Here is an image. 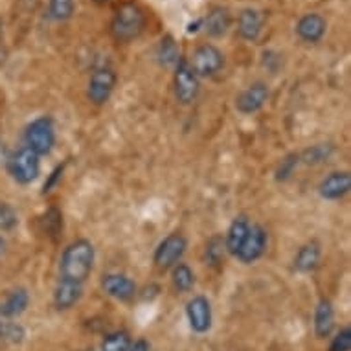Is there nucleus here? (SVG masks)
Here are the masks:
<instances>
[{"mask_svg": "<svg viewBox=\"0 0 351 351\" xmlns=\"http://www.w3.org/2000/svg\"><path fill=\"white\" fill-rule=\"evenodd\" d=\"M188 250V239L180 232H173L158 243L153 254V263L160 271H171L173 267L182 261Z\"/></svg>", "mask_w": 351, "mask_h": 351, "instance_id": "39448f33", "label": "nucleus"}, {"mask_svg": "<svg viewBox=\"0 0 351 351\" xmlns=\"http://www.w3.org/2000/svg\"><path fill=\"white\" fill-rule=\"evenodd\" d=\"M335 153V147L331 144H317L307 147L304 153H300V162H304L307 166H318L328 162Z\"/></svg>", "mask_w": 351, "mask_h": 351, "instance_id": "b1692460", "label": "nucleus"}, {"mask_svg": "<svg viewBox=\"0 0 351 351\" xmlns=\"http://www.w3.org/2000/svg\"><path fill=\"white\" fill-rule=\"evenodd\" d=\"M131 335L123 331V329H118V331H112V333H107L101 340V346L99 350L101 351H129L131 348Z\"/></svg>", "mask_w": 351, "mask_h": 351, "instance_id": "a878e982", "label": "nucleus"}, {"mask_svg": "<svg viewBox=\"0 0 351 351\" xmlns=\"http://www.w3.org/2000/svg\"><path fill=\"white\" fill-rule=\"evenodd\" d=\"M190 66L197 77H212L225 66V56L213 45H201L191 53Z\"/></svg>", "mask_w": 351, "mask_h": 351, "instance_id": "0eeeda50", "label": "nucleus"}, {"mask_svg": "<svg viewBox=\"0 0 351 351\" xmlns=\"http://www.w3.org/2000/svg\"><path fill=\"white\" fill-rule=\"evenodd\" d=\"M250 230V221H248L245 215H239L230 223L228 230H226L225 236V247L226 252L236 258L237 252L241 250L243 243L247 239V234Z\"/></svg>", "mask_w": 351, "mask_h": 351, "instance_id": "a211bd4d", "label": "nucleus"}, {"mask_svg": "<svg viewBox=\"0 0 351 351\" xmlns=\"http://www.w3.org/2000/svg\"><path fill=\"white\" fill-rule=\"evenodd\" d=\"M17 225V210H15L12 204H8V202H0V232H12Z\"/></svg>", "mask_w": 351, "mask_h": 351, "instance_id": "c756f323", "label": "nucleus"}, {"mask_svg": "<svg viewBox=\"0 0 351 351\" xmlns=\"http://www.w3.org/2000/svg\"><path fill=\"white\" fill-rule=\"evenodd\" d=\"M145 28V13L144 10L134 4L125 2L116 10L114 17L110 21V35L116 43H133L138 39Z\"/></svg>", "mask_w": 351, "mask_h": 351, "instance_id": "f03ea898", "label": "nucleus"}, {"mask_svg": "<svg viewBox=\"0 0 351 351\" xmlns=\"http://www.w3.org/2000/svg\"><path fill=\"white\" fill-rule=\"evenodd\" d=\"M280 63H282V61H280V56H278V53L271 52V50L263 52V64H265L267 69L272 70V72H276L278 64Z\"/></svg>", "mask_w": 351, "mask_h": 351, "instance_id": "72a5a7b5", "label": "nucleus"}, {"mask_svg": "<svg viewBox=\"0 0 351 351\" xmlns=\"http://www.w3.org/2000/svg\"><path fill=\"white\" fill-rule=\"evenodd\" d=\"M83 296V285L66 280H59L53 291V305L58 311H69Z\"/></svg>", "mask_w": 351, "mask_h": 351, "instance_id": "dca6fc26", "label": "nucleus"}, {"mask_svg": "<svg viewBox=\"0 0 351 351\" xmlns=\"http://www.w3.org/2000/svg\"><path fill=\"white\" fill-rule=\"evenodd\" d=\"M24 144L35 155L47 156L56 145V125L50 116H39L24 129Z\"/></svg>", "mask_w": 351, "mask_h": 351, "instance_id": "7ed1b4c3", "label": "nucleus"}, {"mask_svg": "<svg viewBox=\"0 0 351 351\" xmlns=\"http://www.w3.org/2000/svg\"><path fill=\"white\" fill-rule=\"evenodd\" d=\"M171 285L177 293H190L195 285V272L186 263H177L171 269Z\"/></svg>", "mask_w": 351, "mask_h": 351, "instance_id": "4be33fe9", "label": "nucleus"}, {"mask_svg": "<svg viewBox=\"0 0 351 351\" xmlns=\"http://www.w3.org/2000/svg\"><path fill=\"white\" fill-rule=\"evenodd\" d=\"M315 335L318 339H326L331 335L335 328V311L333 305L328 298H322L315 307Z\"/></svg>", "mask_w": 351, "mask_h": 351, "instance_id": "412c9836", "label": "nucleus"}, {"mask_svg": "<svg viewBox=\"0 0 351 351\" xmlns=\"http://www.w3.org/2000/svg\"><path fill=\"white\" fill-rule=\"evenodd\" d=\"M101 289L104 293L110 298L118 300V302H129L138 294V287L136 283L127 276V274H120V272H109L101 278Z\"/></svg>", "mask_w": 351, "mask_h": 351, "instance_id": "9b49d317", "label": "nucleus"}, {"mask_svg": "<svg viewBox=\"0 0 351 351\" xmlns=\"http://www.w3.org/2000/svg\"><path fill=\"white\" fill-rule=\"evenodd\" d=\"M328 351H351V329H340L331 340Z\"/></svg>", "mask_w": 351, "mask_h": 351, "instance_id": "7c9ffc66", "label": "nucleus"}, {"mask_svg": "<svg viewBox=\"0 0 351 351\" xmlns=\"http://www.w3.org/2000/svg\"><path fill=\"white\" fill-rule=\"evenodd\" d=\"M64 167H66V162L64 164H59L56 169H53L50 175H48V179L47 182H45V186H43V195H47V193H50V191L58 186V182L61 180V177H63V173H64Z\"/></svg>", "mask_w": 351, "mask_h": 351, "instance_id": "473e14b6", "label": "nucleus"}, {"mask_svg": "<svg viewBox=\"0 0 351 351\" xmlns=\"http://www.w3.org/2000/svg\"><path fill=\"white\" fill-rule=\"evenodd\" d=\"M351 190V175L348 171H333L318 184V193L326 201H340Z\"/></svg>", "mask_w": 351, "mask_h": 351, "instance_id": "ddd939ff", "label": "nucleus"}, {"mask_svg": "<svg viewBox=\"0 0 351 351\" xmlns=\"http://www.w3.org/2000/svg\"><path fill=\"white\" fill-rule=\"evenodd\" d=\"M320 256H322V250L317 241L305 243L294 256V269L302 274H309L320 265Z\"/></svg>", "mask_w": 351, "mask_h": 351, "instance_id": "6ab92c4d", "label": "nucleus"}, {"mask_svg": "<svg viewBox=\"0 0 351 351\" xmlns=\"http://www.w3.org/2000/svg\"><path fill=\"white\" fill-rule=\"evenodd\" d=\"M116 72L109 66H101L96 69L90 74L88 86H86V98L93 105H105L110 99L112 93L116 88Z\"/></svg>", "mask_w": 351, "mask_h": 351, "instance_id": "6e6552de", "label": "nucleus"}, {"mask_svg": "<svg viewBox=\"0 0 351 351\" xmlns=\"http://www.w3.org/2000/svg\"><path fill=\"white\" fill-rule=\"evenodd\" d=\"M8 173L12 175V179L17 184L28 186L34 180L39 179L40 175V156L35 155L34 151H29L26 145L21 149L10 153L6 158Z\"/></svg>", "mask_w": 351, "mask_h": 351, "instance_id": "20e7f679", "label": "nucleus"}, {"mask_svg": "<svg viewBox=\"0 0 351 351\" xmlns=\"http://www.w3.org/2000/svg\"><path fill=\"white\" fill-rule=\"evenodd\" d=\"M326 29H328L326 19L318 13H305L304 17H300V21L296 23V35L309 45L320 43L326 35Z\"/></svg>", "mask_w": 351, "mask_h": 351, "instance_id": "4468645a", "label": "nucleus"}, {"mask_svg": "<svg viewBox=\"0 0 351 351\" xmlns=\"http://www.w3.org/2000/svg\"><path fill=\"white\" fill-rule=\"evenodd\" d=\"M263 29V15L258 10L247 8L237 17V34L247 43H256Z\"/></svg>", "mask_w": 351, "mask_h": 351, "instance_id": "2eb2a0df", "label": "nucleus"}, {"mask_svg": "<svg viewBox=\"0 0 351 351\" xmlns=\"http://www.w3.org/2000/svg\"><path fill=\"white\" fill-rule=\"evenodd\" d=\"M94 261H96V250L88 239H75L61 254L59 259V280L66 282L83 283L93 272Z\"/></svg>", "mask_w": 351, "mask_h": 351, "instance_id": "f257e3e1", "label": "nucleus"}, {"mask_svg": "<svg viewBox=\"0 0 351 351\" xmlns=\"http://www.w3.org/2000/svg\"><path fill=\"white\" fill-rule=\"evenodd\" d=\"M226 254L225 247V237L223 236H213L208 239L206 248H204V263L210 267H219L223 263Z\"/></svg>", "mask_w": 351, "mask_h": 351, "instance_id": "393cba45", "label": "nucleus"}, {"mask_svg": "<svg viewBox=\"0 0 351 351\" xmlns=\"http://www.w3.org/2000/svg\"><path fill=\"white\" fill-rule=\"evenodd\" d=\"M48 13L53 21H69L74 13V0H50Z\"/></svg>", "mask_w": 351, "mask_h": 351, "instance_id": "c85d7f7f", "label": "nucleus"}, {"mask_svg": "<svg viewBox=\"0 0 351 351\" xmlns=\"http://www.w3.org/2000/svg\"><path fill=\"white\" fill-rule=\"evenodd\" d=\"M267 245H269V234L261 225H250V230L247 234V239L243 243L241 250L237 252L236 258L245 263V265H250V263H256L258 259L263 258V254L267 250Z\"/></svg>", "mask_w": 351, "mask_h": 351, "instance_id": "9d476101", "label": "nucleus"}, {"mask_svg": "<svg viewBox=\"0 0 351 351\" xmlns=\"http://www.w3.org/2000/svg\"><path fill=\"white\" fill-rule=\"evenodd\" d=\"M29 304V294L24 287L13 289L12 293L8 294L4 302H0V318H17L21 317Z\"/></svg>", "mask_w": 351, "mask_h": 351, "instance_id": "aec40b11", "label": "nucleus"}, {"mask_svg": "<svg viewBox=\"0 0 351 351\" xmlns=\"http://www.w3.org/2000/svg\"><path fill=\"white\" fill-rule=\"evenodd\" d=\"M269 86L263 81H256L252 85H248L236 99V109L241 114H254L258 110L263 109V105L269 99Z\"/></svg>", "mask_w": 351, "mask_h": 351, "instance_id": "f8f14e48", "label": "nucleus"}, {"mask_svg": "<svg viewBox=\"0 0 351 351\" xmlns=\"http://www.w3.org/2000/svg\"><path fill=\"white\" fill-rule=\"evenodd\" d=\"M93 2H96V4H109L112 0H93Z\"/></svg>", "mask_w": 351, "mask_h": 351, "instance_id": "58836bf2", "label": "nucleus"}, {"mask_svg": "<svg viewBox=\"0 0 351 351\" xmlns=\"http://www.w3.org/2000/svg\"><path fill=\"white\" fill-rule=\"evenodd\" d=\"M26 337L24 328L21 324H6L4 322V339L13 342V344H21Z\"/></svg>", "mask_w": 351, "mask_h": 351, "instance_id": "2f4dec72", "label": "nucleus"}, {"mask_svg": "<svg viewBox=\"0 0 351 351\" xmlns=\"http://www.w3.org/2000/svg\"><path fill=\"white\" fill-rule=\"evenodd\" d=\"M201 28H202V19H197L195 23L188 24V29H186V32H188V34H197Z\"/></svg>", "mask_w": 351, "mask_h": 351, "instance_id": "c9c22d12", "label": "nucleus"}, {"mask_svg": "<svg viewBox=\"0 0 351 351\" xmlns=\"http://www.w3.org/2000/svg\"><path fill=\"white\" fill-rule=\"evenodd\" d=\"M232 24V17L230 12L223 6H217L210 10L206 17L202 19V28L206 32L210 37L213 39H219V37H223L226 35L228 28H230Z\"/></svg>", "mask_w": 351, "mask_h": 351, "instance_id": "f3484780", "label": "nucleus"}, {"mask_svg": "<svg viewBox=\"0 0 351 351\" xmlns=\"http://www.w3.org/2000/svg\"><path fill=\"white\" fill-rule=\"evenodd\" d=\"M129 351H151L149 340L138 339V340H136V342H133V344H131Z\"/></svg>", "mask_w": 351, "mask_h": 351, "instance_id": "f704fd0d", "label": "nucleus"}, {"mask_svg": "<svg viewBox=\"0 0 351 351\" xmlns=\"http://www.w3.org/2000/svg\"><path fill=\"white\" fill-rule=\"evenodd\" d=\"M85 351H90V350H85Z\"/></svg>", "mask_w": 351, "mask_h": 351, "instance_id": "ea45409f", "label": "nucleus"}, {"mask_svg": "<svg viewBox=\"0 0 351 351\" xmlns=\"http://www.w3.org/2000/svg\"><path fill=\"white\" fill-rule=\"evenodd\" d=\"M298 164L300 153H289V155H285L282 158V162L278 164L276 171H274V179H276L278 182H285V180H289L294 175V171H296Z\"/></svg>", "mask_w": 351, "mask_h": 351, "instance_id": "bb28decb", "label": "nucleus"}, {"mask_svg": "<svg viewBox=\"0 0 351 351\" xmlns=\"http://www.w3.org/2000/svg\"><path fill=\"white\" fill-rule=\"evenodd\" d=\"M156 58H158V63H160L162 66H175V64L179 63L180 50L171 35H166V37L158 43Z\"/></svg>", "mask_w": 351, "mask_h": 351, "instance_id": "5701e85b", "label": "nucleus"}, {"mask_svg": "<svg viewBox=\"0 0 351 351\" xmlns=\"http://www.w3.org/2000/svg\"><path fill=\"white\" fill-rule=\"evenodd\" d=\"M186 318L190 324L191 331H195L197 335L208 333L212 329V304L206 296L202 294H195L193 298L188 300L186 304Z\"/></svg>", "mask_w": 351, "mask_h": 351, "instance_id": "1a4fd4ad", "label": "nucleus"}, {"mask_svg": "<svg viewBox=\"0 0 351 351\" xmlns=\"http://www.w3.org/2000/svg\"><path fill=\"white\" fill-rule=\"evenodd\" d=\"M43 225H45L47 236H50L52 239H58L61 236V232H63V213L59 212L58 208H50L43 217Z\"/></svg>", "mask_w": 351, "mask_h": 351, "instance_id": "cd10ccee", "label": "nucleus"}, {"mask_svg": "<svg viewBox=\"0 0 351 351\" xmlns=\"http://www.w3.org/2000/svg\"><path fill=\"white\" fill-rule=\"evenodd\" d=\"M4 339V322L0 320V340Z\"/></svg>", "mask_w": 351, "mask_h": 351, "instance_id": "4c0bfd02", "label": "nucleus"}, {"mask_svg": "<svg viewBox=\"0 0 351 351\" xmlns=\"http://www.w3.org/2000/svg\"><path fill=\"white\" fill-rule=\"evenodd\" d=\"M4 248H6V241H4V237L0 236V254L4 252Z\"/></svg>", "mask_w": 351, "mask_h": 351, "instance_id": "e433bc0d", "label": "nucleus"}, {"mask_svg": "<svg viewBox=\"0 0 351 351\" xmlns=\"http://www.w3.org/2000/svg\"><path fill=\"white\" fill-rule=\"evenodd\" d=\"M173 90H175V98L182 105H191L199 96L201 90V83L195 72L191 70L190 63L180 59L179 63L175 64V72H173Z\"/></svg>", "mask_w": 351, "mask_h": 351, "instance_id": "423d86ee", "label": "nucleus"}]
</instances>
